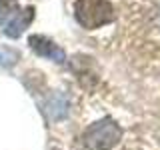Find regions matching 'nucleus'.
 <instances>
[{"label":"nucleus","mask_w":160,"mask_h":150,"mask_svg":"<svg viewBox=\"0 0 160 150\" xmlns=\"http://www.w3.org/2000/svg\"><path fill=\"white\" fill-rule=\"evenodd\" d=\"M46 112L50 114L52 120H64L68 116V112H70V100H68V96L62 94V92L52 94V98H50L48 104H46Z\"/></svg>","instance_id":"obj_6"},{"label":"nucleus","mask_w":160,"mask_h":150,"mask_svg":"<svg viewBox=\"0 0 160 150\" xmlns=\"http://www.w3.org/2000/svg\"><path fill=\"white\" fill-rule=\"evenodd\" d=\"M34 12H36V8H34V6H26L24 10H18V12L6 22L4 36H8V38H12V40L20 38L24 34V30L30 26V22L34 20Z\"/></svg>","instance_id":"obj_4"},{"label":"nucleus","mask_w":160,"mask_h":150,"mask_svg":"<svg viewBox=\"0 0 160 150\" xmlns=\"http://www.w3.org/2000/svg\"><path fill=\"white\" fill-rule=\"evenodd\" d=\"M122 140V128L114 118H100L84 130L82 142L90 150H112Z\"/></svg>","instance_id":"obj_2"},{"label":"nucleus","mask_w":160,"mask_h":150,"mask_svg":"<svg viewBox=\"0 0 160 150\" xmlns=\"http://www.w3.org/2000/svg\"><path fill=\"white\" fill-rule=\"evenodd\" d=\"M74 62H72V70H74V74L78 76V82L82 84L84 88H92L94 86V82L98 80V74L94 72V62H92V58L90 56H84V54H78L76 58H72Z\"/></svg>","instance_id":"obj_5"},{"label":"nucleus","mask_w":160,"mask_h":150,"mask_svg":"<svg viewBox=\"0 0 160 150\" xmlns=\"http://www.w3.org/2000/svg\"><path fill=\"white\" fill-rule=\"evenodd\" d=\"M18 10H20L18 0H0V26L6 24Z\"/></svg>","instance_id":"obj_7"},{"label":"nucleus","mask_w":160,"mask_h":150,"mask_svg":"<svg viewBox=\"0 0 160 150\" xmlns=\"http://www.w3.org/2000/svg\"><path fill=\"white\" fill-rule=\"evenodd\" d=\"M74 18L82 28L96 30L116 18L110 0H74Z\"/></svg>","instance_id":"obj_1"},{"label":"nucleus","mask_w":160,"mask_h":150,"mask_svg":"<svg viewBox=\"0 0 160 150\" xmlns=\"http://www.w3.org/2000/svg\"><path fill=\"white\" fill-rule=\"evenodd\" d=\"M20 60V52L10 46H0V68H12Z\"/></svg>","instance_id":"obj_8"},{"label":"nucleus","mask_w":160,"mask_h":150,"mask_svg":"<svg viewBox=\"0 0 160 150\" xmlns=\"http://www.w3.org/2000/svg\"><path fill=\"white\" fill-rule=\"evenodd\" d=\"M28 44L38 56L52 60L56 64H64L66 62V52L58 46L54 40H50L48 36H42V34H30L28 36Z\"/></svg>","instance_id":"obj_3"}]
</instances>
